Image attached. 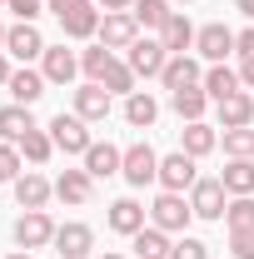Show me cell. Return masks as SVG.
Wrapping results in <instances>:
<instances>
[{"label":"cell","mask_w":254,"mask_h":259,"mask_svg":"<svg viewBox=\"0 0 254 259\" xmlns=\"http://www.w3.org/2000/svg\"><path fill=\"white\" fill-rule=\"evenodd\" d=\"M100 259H125V254H100Z\"/></svg>","instance_id":"obj_47"},{"label":"cell","mask_w":254,"mask_h":259,"mask_svg":"<svg viewBox=\"0 0 254 259\" xmlns=\"http://www.w3.org/2000/svg\"><path fill=\"white\" fill-rule=\"evenodd\" d=\"M125 120L135 130H150L159 120V105H155V95L150 90H135V95H125Z\"/></svg>","instance_id":"obj_26"},{"label":"cell","mask_w":254,"mask_h":259,"mask_svg":"<svg viewBox=\"0 0 254 259\" xmlns=\"http://www.w3.org/2000/svg\"><path fill=\"white\" fill-rule=\"evenodd\" d=\"M50 194H55V185H50L40 169H25V175L15 180V204H20V209H45Z\"/></svg>","instance_id":"obj_16"},{"label":"cell","mask_w":254,"mask_h":259,"mask_svg":"<svg viewBox=\"0 0 254 259\" xmlns=\"http://www.w3.org/2000/svg\"><path fill=\"white\" fill-rule=\"evenodd\" d=\"M159 85L175 95V90H194V85H204V70H199V60H190V55H170V65L159 70Z\"/></svg>","instance_id":"obj_12"},{"label":"cell","mask_w":254,"mask_h":259,"mask_svg":"<svg viewBox=\"0 0 254 259\" xmlns=\"http://www.w3.org/2000/svg\"><path fill=\"white\" fill-rule=\"evenodd\" d=\"M90 249H95V229H90V225L70 220V225L55 229V254H60V259H85Z\"/></svg>","instance_id":"obj_11"},{"label":"cell","mask_w":254,"mask_h":259,"mask_svg":"<svg viewBox=\"0 0 254 259\" xmlns=\"http://www.w3.org/2000/svg\"><path fill=\"white\" fill-rule=\"evenodd\" d=\"M0 10H5V0H0Z\"/></svg>","instance_id":"obj_49"},{"label":"cell","mask_w":254,"mask_h":259,"mask_svg":"<svg viewBox=\"0 0 254 259\" xmlns=\"http://www.w3.org/2000/svg\"><path fill=\"white\" fill-rule=\"evenodd\" d=\"M40 75H45L50 85H70V80L80 75V55L65 50V45H45V55H40Z\"/></svg>","instance_id":"obj_9"},{"label":"cell","mask_w":254,"mask_h":259,"mask_svg":"<svg viewBox=\"0 0 254 259\" xmlns=\"http://www.w3.org/2000/svg\"><path fill=\"white\" fill-rule=\"evenodd\" d=\"M234 10H239V15H249V20H254V0H234Z\"/></svg>","instance_id":"obj_44"},{"label":"cell","mask_w":254,"mask_h":259,"mask_svg":"<svg viewBox=\"0 0 254 259\" xmlns=\"http://www.w3.org/2000/svg\"><path fill=\"white\" fill-rule=\"evenodd\" d=\"M120 175H125V185H135V190H145V185H155L159 180V155L140 140V145H130L125 150V164H120Z\"/></svg>","instance_id":"obj_6"},{"label":"cell","mask_w":254,"mask_h":259,"mask_svg":"<svg viewBox=\"0 0 254 259\" xmlns=\"http://www.w3.org/2000/svg\"><path fill=\"white\" fill-rule=\"evenodd\" d=\"M10 75H15V70H10V60H5V50H0V90L10 85Z\"/></svg>","instance_id":"obj_42"},{"label":"cell","mask_w":254,"mask_h":259,"mask_svg":"<svg viewBox=\"0 0 254 259\" xmlns=\"http://www.w3.org/2000/svg\"><path fill=\"white\" fill-rule=\"evenodd\" d=\"M90 194H95V180L85 169H65L55 180V199H65V204H90Z\"/></svg>","instance_id":"obj_21"},{"label":"cell","mask_w":254,"mask_h":259,"mask_svg":"<svg viewBox=\"0 0 254 259\" xmlns=\"http://www.w3.org/2000/svg\"><path fill=\"white\" fill-rule=\"evenodd\" d=\"M5 35H10V30H5V25H0V50H5Z\"/></svg>","instance_id":"obj_46"},{"label":"cell","mask_w":254,"mask_h":259,"mask_svg":"<svg viewBox=\"0 0 254 259\" xmlns=\"http://www.w3.org/2000/svg\"><path fill=\"white\" fill-rule=\"evenodd\" d=\"M50 10H55V20H60V30L70 35V40H90V35H100L95 0H50Z\"/></svg>","instance_id":"obj_1"},{"label":"cell","mask_w":254,"mask_h":259,"mask_svg":"<svg viewBox=\"0 0 254 259\" xmlns=\"http://www.w3.org/2000/svg\"><path fill=\"white\" fill-rule=\"evenodd\" d=\"M130 15H135L145 30H164V20H170L175 10H170V0H135V10H130Z\"/></svg>","instance_id":"obj_29"},{"label":"cell","mask_w":254,"mask_h":259,"mask_svg":"<svg viewBox=\"0 0 254 259\" xmlns=\"http://www.w3.org/2000/svg\"><path fill=\"white\" fill-rule=\"evenodd\" d=\"M155 259H170V254H155Z\"/></svg>","instance_id":"obj_48"},{"label":"cell","mask_w":254,"mask_h":259,"mask_svg":"<svg viewBox=\"0 0 254 259\" xmlns=\"http://www.w3.org/2000/svg\"><path fill=\"white\" fill-rule=\"evenodd\" d=\"M5 259H35V254H30V249H15V254H5Z\"/></svg>","instance_id":"obj_45"},{"label":"cell","mask_w":254,"mask_h":259,"mask_svg":"<svg viewBox=\"0 0 254 259\" xmlns=\"http://www.w3.org/2000/svg\"><path fill=\"white\" fill-rule=\"evenodd\" d=\"M135 80H140V75H135L125 60H110V70L100 75V85H105L110 95H135Z\"/></svg>","instance_id":"obj_30"},{"label":"cell","mask_w":254,"mask_h":259,"mask_svg":"<svg viewBox=\"0 0 254 259\" xmlns=\"http://www.w3.org/2000/svg\"><path fill=\"white\" fill-rule=\"evenodd\" d=\"M30 130H40L35 115H30V105H5V110H0V140H5V145H20Z\"/></svg>","instance_id":"obj_19"},{"label":"cell","mask_w":254,"mask_h":259,"mask_svg":"<svg viewBox=\"0 0 254 259\" xmlns=\"http://www.w3.org/2000/svg\"><path fill=\"white\" fill-rule=\"evenodd\" d=\"M194 50H199V55H204L209 65H224L229 55H234V30L215 20V25H204V30L194 35Z\"/></svg>","instance_id":"obj_10"},{"label":"cell","mask_w":254,"mask_h":259,"mask_svg":"<svg viewBox=\"0 0 254 259\" xmlns=\"http://www.w3.org/2000/svg\"><path fill=\"white\" fill-rule=\"evenodd\" d=\"M105 10H135V0H100Z\"/></svg>","instance_id":"obj_43"},{"label":"cell","mask_w":254,"mask_h":259,"mask_svg":"<svg viewBox=\"0 0 254 259\" xmlns=\"http://www.w3.org/2000/svg\"><path fill=\"white\" fill-rule=\"evenodd\" d=\"M120 164H125V150H115V145H110V140H105V145H90V150H85V175H90V180H110V175H120Z\"/></svg>","instance_id":"obj_17"},{"label":"cell","mask_w":254,"mask_h":259,"mask_svg":"<svg viewBox=\"0 0 254 259\" xmlns=\"http://www.w3.org/2000/svg\"><path fill=\"white\" fill-rule=\"evenodd\" d=\"M15 150H20V160H30V164H45L50 155H55V140H50L45 130H30V135H25V140H20Z\"/></svg>","instance_id":"obj_31"},{"label":"cell","mask_w":254,"mask_h":259,"mask_svg":"<svg viewBox=\"0 0 254 259\" xmlns=\"http://www.w3.org/2000/svg\"><path fill=\"white\" fill-rule=\"evenodd\" d=\"M135 40H140V20L130 10H105L100 15V45L105 50H130Z\"/></svg>","instance_id":"obj_5"},{"label":"cell","mask_w":254,"mask_h":259,"mask_svg":"<svg viewBox=\"0 0 254 259\" xmlns=\"http://www.w3.org/2000/svg\"><path fill=\"white\" fill-rule=\"evenodd\" d=\"M234 50H239V60H244V55H254V25L234 35Z\"/></svg>","instance_id":"obj_40"},{"label":"cell","mask_w":254,"mask_h":259,"mask_svg":"<svg viewBox=\"0 0 254 259\" xmlns=\"http://www.w3.org/2000/svg\"><path fill=\"white\" fill-rule=\"evenodd\" d=\"M20 169H25V160H20V150L15 145H0V180H20Z\"/></svg>","instance_id":"obj_37"},{"label":"cell","mask_w":254,"mask_h":259,"mask_svg":"<svg viewBox=\"0 0 254 259\" xmlns=\"http://www.w3.org/2000/svg\"><path fill=\"white\" fill-rule=\"evenodd\" d=\"M194 180H199V169H194V160L185 150H175V155L159 160V185H164V190L185 194V190H194Z\"/></svg>","instance_id":"obj_8"},{"label":"cell","mask_w":254,"mask_h":259,"mask_svg":"<svg viewBox=\"0 0 254 259\" xmlns=\"http://www.w3.org/2000/svg\"><path fill=\"white\" fill-rule=\"evenodd\" d=\"M234 90H244L239 70H229V65H209V70H204V95L215 100V105H220V100H229Z\"/></svg>","instance_id":"obj_23"},{"label":"cell","mask_w":254,"mask_h":259,"mask_svg":"<svg viewBox=\"0 0 254 259\" xmlns=\"http://www.w3.org/2000/svg\"><path fill=\"white\" fill-rule=\"evenodd\" d=\"M220 180L229 194H254V160H229Z\"/></svg>","instance_id":"obj_28"},{"label":"cell","mask_w":254,"mask_h":259,"mask_svg":"<svg viewBox=\"0 0 254 259\" xmlns=\"http://www.w3.org/2000/svg\"><path fill=\"white\" fill-rule=\"evenodd\" d=\"M145 214H150V209H145V204H140V199H115V204H110V214H105V225L115 229V234H125V239H135V234H140V229H145Z\"/></svg>","instance_id":"obj_13"},{"label":"cell","mask_w":254,"mask_h":259,"mask_svg":"<svg viewBox=\"0 0 254 259\" xmlns=\"http://www.w3.org/2000/svg\"><path fill=\"white\" fill-rule=\"evenodd\" d=\"M5 10H10L15 20H25V25H35V15H40V0H5Z\"/></svg>","instance_id":"obj_39"},{"label":"cell","mask_w":254,"mask_h":259,"mask_svg":"<svg viewBox=\"0 0 254 259\" xmlns=\"http://www.w3.org/2000/svg\"><path fill=\"white\" fill-rule=\"evenodd\" d=\"M55 220H50V214H45V209H25V214H20V220H15V244H20V249H45V244H55Z\"/></svg>","instance_id":"obj_4"},{"label":"cell","mask_w":254,"mask_h":259,"mask_svg":"<svg viewBox=\"0 0 254 259\" xmlns=\"http://www.w3.org/2000/svg\"><path fill=\"white\" fill-rule=\"evenodd\" d=\"M194 25L190 20H185V15H180V10H175V15H170V20H164V30H159V45H164V50H170V55H190V45H194Z\"/></svg>","instance_id":"obj_20"},{"label":"cell","mask_w":254,"mask_h":259,"mask_svg":"<svg viewBox=\"0 0 254 259\" xmlns=\"http://www.w3.org/2000/svg\"><path fill=\"white\" fill-rule=\"evenodd\" d=\"M190 220H194L190 199H185V194H175V190H164L155 204H150V225H155V229H164V234H180V229L190 225Z\"/></svg>","instance_id":"obj_3"},{"label":"cell","mask_w":254,"mask_h":259,"mask_svg":"<svg viewBox=\"0 0 254 259\" xmlns=\"http://www.w3.org/2000/svg\"><path fill=\"white\" fill-rule=\"evenodd\" d=\"M50 140H55V150H65V155H80V160H85V150H90V145H95V140H90V120H80V115H55V120H50Z\"/></svg>","instance_id":"obj_2"},{"label":"cell","mask_w":254,"mask_h":259,"mask_svg":"<svg viewBox=\"0 0 254 259\" xmlns=\"http://www.w3.org/2000/svg\"><path fill=\"white\" fill-rule=\"evenodd\" d=\"M239 80L254 90V55H244V60H239Z\"/></svg>","instance_id":"obj_41"},{"label":"cell","mask_w":254,"mask_h":259,"mask_svg":"<svg viewBox=\"0 0 254 259\" xmlns=\"http://www.w3.org/2000/svg\"><path fill=\"white\" fill-rule=\"evenodd\" d=\"M180 5H190V0H180Z\"/></svg>","instance_id":"obj_50"},{"label":"cell","mask_w":254,"mask_h":259,"mask_svg":"<svg viewBox=\"0 0 254 259\" xmlns=\"http://www.w3.org/2000/svg\"><path fill=\"white\" fill-rule=\"evenodd\" d=\"M215 145H220V135L204 125V120H190V125H185V135H180V150H185L190 160H204Z\"/></svg>","instance_id":"obj_25"},{"label":"cell","mask_w":254,"mask_h":259,"mask_svg":"<svg viewBox=\"0 0 254 259\" xmlns=\"http://www.w3.org/2000/svg\"><path fill=\"white\" fill-rule=\"evenodd\" d=\"M5 55H15V60H40V55H45V35L35 30V25H25V20H20V25H10V35H5Z\"/></svg>","instance_id":"obj_15"},{"label":"cell","mask_w":254,"mask_h":259,"mask_svg":"<svg viewBox=\"0 0 254 259\" xmlns=\"http://www.w3.org/2000/svg\"><path fill=\"white\" fill-rule=\"evenodd\" d=\"M170 105H175V115L190 125V120H204V105H209V95H204V85H194V90H175V95H170Z\"/></svg>","instance_id":"obj_27"},{"label":"cell","mask_w":254,"mask_h":259,"mask_svg":"<svg viewBox=\"0 0 254 259\" xmlns=\"http://www.w3.org/2000/svg\"><path fill=\"white\" fill-rule=\"evenodd\" d=\"M170 259H209V244H204V239H194V234H185V239H175V244H170Z\"/></svg>","instance_id":"obj_36"},{"label":"cell","mask_w":254,"mask_h":259,"mask_svg":"<svg viewBox=\"0 0 254 259\" xmlns=\"http://www.w3.org/2000/svg\"><path fill=\"white\" fill-rule=\"evenodd\" d=\"M190 209H194V220H224V209H229V190H224V180H194Z\"/></svg>","instance_id":"obj_7"},{"label":"cell","mask_w":254,"mask_h":259,"mask_svg":"<svg viewBox=\"0 0 254 259\" xmlns=\"http://www.w3.org/2000/svg\"><path fill=\"white\" fill-rule=\"evenodd\" d=\"M224 155L229 160H254V125L224 130Z\"/></svg>","instance_id":"obj_32"},{"label":"cell","mask_w":254,"mask_h":259,"mask_svg":"<svg viewBox=\"0 0 254 259\" xmlns=\"http://www.w3.org/2000/svg\"><path fill=\"white\" fill-rule=\"evenodd\" d=\"M130 244H135V254H140V259L170 254V239H164V229H155V225H145L140 234H135V239H130Z\"/></svg>","instance_id":"obj_33"},{"label":"cell","mask_w":254,"mask_h":259,"mask_svg":"<svg viewBox=\"0 0 254 259\" xmlns=\"http://www.w3.org/2000/svg\"><path fill=\"white\" fill-rule=\"evenodd\" d=\"M220 125L224 130L254 125V95H249V90H234L229 100H220Z\"/></svg>","instance_id":"obj_22"},{"label":"cell","mask_w":254,"mask_h":259,"mask_svg":"<svg viewBox=\"0 0 254 259\" xmlns=\"http://www.w3.org/2000/svg\"><path fill=\"white\" fill-rule=\"evenodd\" d=\"M224 225L229 229H254V194H234V199H229Z\"/></svg>","instance_id":"obj_34"},{"label":"cell","mask_w":254,"mask_h":259,"mask_svg":"<svg viewBox=\"0 0 254 259\" xmlns=\"http://www.w3.org/2000/svg\"><path fill=\"white\" fill-rule=\"evenodd\" d=\"M110 60H115V50H105V45H95V50H85V55H80V70H85V75H90V80L100 85V75L110 70Z\"/></svg>","instance_id":"obj_35"},{"label":"cell","mask_w":254,"mask_h":259,"mask_svg":"<svg viewBox=\"0 0 254 259\" xmlns=\"http://www.w3.org/2000/svg\"><path fill=\"white\" fill-rule=\"evenodd\" d=\"M229 249L234 259H254V229H229Z\"/></svg>","instance_id":"obj_38"},{"label":"cell","mask_w":254,"mask_h":259,"mask_svg":"<svg viewBox=\"0 0 254 259\" xmlns=\"http://www.w3.org/2000/svg\"><path fill=\"white\" fill-rule=\"evenodd\" d=\"M125 65L135 70V75H145V80H150V75H159V70L170 65V50H164L159 40H145V35H140V40L130 45V60H125Z\"/></svg>","instance_id":"obj_14"},{"label":"cell","mask_w":254,"mask_h":259,"mask_svg":"<svg viewBox=\"0 0 254 259\" xmlns=\"http://www.w3.org/2000/svg\"><path fill=\"white\" fill-rule=\"evenodd\" d=\"M75 115H80V120H90V125H100V120L110 115V90L95 85V80H90V85H80V90H75Z\"/></svg>","instance_id":"obj_18"},{"label":"cell","mask_w":254,"mask_h":259,"mask_svg":"<svg viewBox=\"0 0 254 259\" xmlns=\"http://www.w3.org/2000/svg\"><path fill=\"white\" fill-rule=\"evenodd\" d=\"M45 85H50V80H45L40 70L25 65V70H15V75H10V85H5V90L15 95V105H35V100L45 95Z\"/></svg>","instance_id":"obj_24"}]
</instances>
